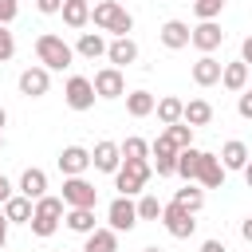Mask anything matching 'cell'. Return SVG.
Instances as JSON below:
<instances>
[{
    "label": "cell",
    "mask_w": 252,
    "mask_h": 252,
    "mask_svg": "<svg viewBox=\"0 0 252 252\" xmlns=\"http://www.w3.org/2000/svg\"><path fill=\"white\" fill-rule=\"evenodd\" d=\"M150 173H154L150 158H122V165L114 169V189L122 197H138V193H146Z\"/></svg>",
    "instance_id": "6da1fadb"
},
{
    "label": "cell",
    "mask_w": 252,
    "mask_h": 252,
    "mask_svg": "<svg viewBox=\"0 0 252 252\" xmlns=\"http://www.w3.org/2000/svg\"><path fill=\"white\" fill-rule=\"evenodd\" d=\"M35 59H39V67H47V71H63V67H71L75 47H71L63 35L43 32V35H35Z\"/></svg>",
    "instance_id": "7a4b0ae2"
},
{
    "label": "cell",
    "mask_w": 252,
    "mask_h": 252,
    "mask_svg": "<svg viewBox=\"0 0 252 252\" xmlns=\"http://www.w3.org/2000/svg\"><path fill=\"white\" fill-rule=\"evenodd\" d=\"M63 213H67V205H63V197H39L35 201V209H32V220H28V228L35 232V236H55L59 232V220H63Z\"/></svg>",
    "instance_id": "3957f363"
},
{
    "label": "cell",
    "mask_w": 252,
    "mask_h": 252,
    "mask_svg": "<svg viewBox=\"0 0 252 252\" xmlns=\"http://www.w3.org/2000/svg\"><path fill=\"white\" fill-rule=\"evenodd\" d=\"M161 224H165V232L173 240H189L197 232V213H189L185 205L169 201V205H161Z\"/></svg>",
    "instance_id": "277c9868"
},
{
    "label": "cell",
    "mask_w": 252,
    "mask_h": 252,
    "mask_svg": "<svg viewBox=\"0 0 252 252\" xmlns=\"http://www.w3.org/2000/svg\"><path fill=\"white\" fill-rule=\"evenodd\" d=\"M63 205L67 209H94L98 205V189L79 173V177H63Z\"/></svg>",
    "instance_id": "5b68a950"
},
{
    "label": "cell",
    "mask_w": 252,
    "mask_h": 252,
    "mask_svg": "<svg viewBox=\"0 0 252 252\" xmlns=\"http://www.w3.org/2000/svg\"><path fill=\"white\" fill-rule=\"evenodd\" d=\"M150 158H154L150 165L158 169V177H177V146L165 138V130L150 142Z\"/></svg>",
    "instance_id": "8992f818"
},
{
    "label": "cell",
    "mask_w": 252,
    "mask_h": 252,
    "mask_svg": "<svg viewBox=\"0 0 252 252\" xmlns=\"http://www.w3.org/2000/svg\"><path fill=\"white\" fill-rule=\"evenodd\" d=\"M138 224V205L130 201V197H114L110 205H106V228H114V232H130Z\"/></svg>",
    "instance_id": "52a82bcc"
},
{
    "label": "cell",
    "mask_w": 252,
    "mask_h": 252,
    "mask_svg": "<svg viewBox=\"0 0 252 252\" xmlns=\"http://www.w3.org/2000/svg\"><path fill=\"white\" fill-rule=\"evenodd\" d=\"M94 87H91V79L87 75H71L67 79V87H63V102L71 106V110H91L94 106Z\"/></svg>",
    "instance_id": "ba28073f"
},
{
    "label": "cell",
    "mask_w": 252,
    "mask_h": 252,
    "mask_svg": "<svg viewBox=\"0 0 252 252\" xmlns=\"http://www.w3.org/2000/svg\"><path fill=\"white\" fill-rule=\"evenodd\" d=\"M189 43H193L201 55H213V51L224 43V32H220V24H217V20H201V24L189 32Z\"/></svg>",
    "instance_id": "9c48e42d"
},
{
    "label": "cell",
    "mask_w": 252,
    "mask_h": 252,
    "mask_svg": "<svg viewBox=\"0 0 252 252\" xmlns=\"http://www.w3.org/2000/svg\"><path fill=\"white\" fill-rule=\"evenodd\" d=\"M91 87H94V94H98V98H122V94H126L122 67H102V71H94Z\"/></svg>",
    "instance_id": "30bf717a"
},
{
    "label": "cell",
    "mask_w": 252,
    "mask_h": 252,
    "mask_svg": "<svg viewBox=\"0 0 252 252\" xmlns=\"http://www.w3.org/2000/svg\"><path fill=\"white\" fill-rule=\"evenodd\" d=\"M51 91V71L47 67H28V71H20V94L24 98H43Z\"/></svg>",
    "instance_id": "8fae6325"
},
{
    "label": "cell",
    "mask_w": 252,
    "mask_h": 252,
    "mask_svg": "<svg viewBox=\"0 0 252 252\" xmlns=\"http://www.w3.org/2000/svg\"><path fill=\"white\" fill-rule=\"evenodd\" d=\"M55 161H59V173L63 177H79V173L91 169V150L87 146H63Z\"/></svg>",
    "instance_id": "7c38bea8"
},
{
    "label": "cell",
    "mask_w": 252,
    "mask_h": 252,
    "mask_svg": "<svg viewBox=\"0 0 252 252\" xmlns=\"http://www.w3.org/2000/svg\"><path fill=\"white\" fill-rule=\"evenodd\" d=\"M106 59H110V67H130V63H138V43L130 35H114L106 43Z\"/></svg>",
    "instance_id": "4fadbf2b"
},
{
    "label": "cell",
    "mask_w": 252,
    "mask_h": 252,
    "mask_svg": "<svg viewBox=\"0 0 252 252\" xmlns=\"http://www.w3.org/2000/svg\"><path fill=\"white\" fill-rule=\"evenodd\" d=\"M91 165H94L98 173H114V169L122 165V150H118V142H94V150H91Z\"/></svg>",
    "instance_id": "5bb4252c"
},
{
    "label": "cell",
    "mask_w": 252,
    "mask_h": 252,
    "mask_svg": "<svg viewBox=\"0 0 252 252\" xmlns=\"http://www.w3.org/2000/svg\"><path fill=\"white\" fill-rule=\"evenodd\" d=\"M224 173H228V169L220 165V158L205 150V158H201V169H197V185H201V189H220V185H224Z\"/></svg>",
    "instance_id": "9a60e30c"
},
{
    "label": "cell",
    "mask_w": 252,
    "mask_h": 252,
    "mask_svg": "<svg viewBox=\"0 0 252 252\" xmlns=\"http://www.w3.org/2000/svg\"><path fill=\"white\" fill-rule=\"evenodd\" d=\"M189 24L185 20H165L161 24V32H158V39H161V47H169V51H181V47H189Z\"/></svg>",
    "instance_id": "2e32d148"
},
{
    "label": "cell",
    "mask_w": 252,
    "mask_h": 252,
    "mask_svg": "<svg viewBox=\"0 0 252 252\" xmlns=\"http://www.w3.org/2000/svg\"><path fill=\"white\" fill-rule=\"evenodd\" d=\"M16 189H20L28 201H39V197L47 193V173H43L39 165H28V169L20 173V185H16Z\"/></svg>",
    "instance_id": "e0dca14e"
},
{
    "label": "cell",
    "mask_w": 252,
    "mask_h": 252,
    "mask_svg": "<svg viewBox=\"0 0 252 252\" xmlns=\"http://www.w3.org/2000/svg\"><path fill=\"white\" fill-rule=\"evenodd\" d=\"M32 209H35V201H28L24 193H12V197L0 205V213L8 217V224H28V220H32Z\"/></svg>",
    "instance_id": "ac0fdd59"
},
{
    "label": "cell",
    "mask_w": 252,
    "mask_h": 252,
    "mask_svg": "<svg viewBox=\"0 0 252 252\" xmlns=\"http://www.w3.org/2000/svg\"><path fill=\"white\" fill-rule=\"evenodd\" d=\"M220 59H213V55H201L197 63H193V83L197 87H217L220 83Z\"/></svg>",
    "instance_id": "d6986e66"
},
{
    "label": "cell",
    "mask_w": 252,
    "mask_h": 252,
    "mask_svg": "<svg viewBox=\"0 0 252 252\" xmlns=\"http://www.w3.org/2000/svg\"><path fill=\"white\" fill-rule=\"evenodd\" d=\"M75 55H79V59H102V55H106V39H102V32H79Z\"/></svg>",
    "instance_id": "ffe728a7"
},
{
    "label": "cell",
    "mask_w": 252,
    "mask_h": 252,
    "mask_svg": "<svg viewBox=\"0 0 252 252\" xmlns=\"http://www.w3.org/2000/svg\"><path fill=\"white\" fill-rule=\"evenodd\" d=\"M220 87L232 91V94H240V91L248 87V63H240V59H236V63H224V67H220Z\"/></svg>",
    "instance_id": "44dd1931"
},
{
    "label": "cell",
    "mask_w": 252,
    "mask_h": 252,
    "mask_svg": "<svg viewBox=\"0 0 252 252\" xmlns=\"http://www.w3.org/2000/svg\"><path fill=\"white\" fill-rule=\"evenodd\" d=\"M181 122H189L193 130H197V126H209V122H213V102H209V98H189L185 110H181Z\"/></svg>",
    "instance_id": "7402d4cb"
},
{
    "label": "cell",
    "mask_w": 252,
    "mask_h": 252,
    "mask_svg": "<svg viewBox=\"0 0 252 252\" xmlns=\"http://www.w3.org/2000/svg\"><path fill=\"white\" fill-rule=\"evenodd\" d=\"M201 158H205V150H197V146H185V150H177V177H181V181H197Z\"/></svg>",
    "instance_id": "603a6c76"
},
{
    "label": "cell",
    "mask_w": 252,
    "mask_h": 252,
    "mask_svg": "<svg viewBox=\"0 0 252 252\" xmlns=\"http://www.w3.org/2000/svg\"><path fill=\"white\" fill-rule=\"evenodd\" d=\"M59 16H63L67 28H87V24H91V4H87V0H63Z\"/></svg>",
    "instance_id": "cb8c5ba5"
},
{
    "label": "cell",
    "mask_w": 252,
    "mask_h": 252,
    "mask_svg": "<svg viewBox=\"0 0 252 252\" xmlns=\"http://www.w3.org/2000/svg\"><path fill=\"white\" fill-rule=\"evenodd\" d=\"M248 158H252V154H248V146H244L240 138H232V142L220 146V165H224V169H244Z\"/></svg>",
    "instance_id": "d4e9b609"
},
{
    "label": "cell",
    "mask_w": 252,
    "mask_h": 252,
    "mask_svg": "<svg viewBox=\"0 0 252 252\" xmlns=\"http://www.w3.org/2000/svg\"><path fill=\"white\" fill-rule=\"evenodd\" d=\"M181 110H185V102H181L177 94H165V98H158V102H154V114H158V122H161V126L181 122Z\"/></svg>",
    "instance_id": "484cf974"
},
{
    "label": "cell",
    "mask_w": 252,
    "mask_h": 252,
    "mask_svg": "<svg viewBox=\"0 0 252 252\" xmlns=\"http://www.w3.org/2000/svg\"><path fill=\"white\" fill-rule=\"evenodd\" d=\"M63 224H67L71 232H79V236H87V232L98 228V224H94V209H67V213H63Z\"/></svg>",
    "instance_id": "4316f807"
},
{
    "label": "cell",
    "mask_w": 252,
    "mask_h": 252,
    "mask_svg": "<svg viewBox=\"0 0 252 252\" xmlns=\"http://www.w3.org/2000/svg\"><path fill=\"white\" fill-rule=\"evenodd\" d=\"M83 252H118V232H114V228H94V232H87Z\"/></svg>",
    "instance_id": "83f0119b"
},
{
    "label": "cell",
    "mask_w": 252,
    "mask_h": 252,
    "mask_svg": "<svg viewBox=\"0 0 252 252\" xmlns=\"http://www.w3.org/2000/svg\"><path fill=\"white\" fill-rule=\"evenodd\" d=\"M154 102H158V98H154L150 91H130V94H126V114H130V118H150V114H154Z\"/></svg>",
    "instance_id": "f1b7e54d"
},
{
    "label": "cell",
    "mask_w": 252,
    "mask_h": 252,
    "mask_svg": "<svg viewBox=\"0 0 252 252\" xmlns=\"http://www.w3.org/2000/svg\"><path fill=\"white\" fill-rule=\"evenodd\" d=\"M173 201H177V205H185L189 213H201V209H205V189H197L193 181H185V189H177V193H173Z\"/></svg>",
    "instance_id": "f546056e"
},
{
    "label": "cell",
    "mask_w": 252,
    "mask_h": 252,
    "mask_svg": "<svg viewBox=\"0 0 252 252\" xmlns=\"http://www.w3.org/2000/svg\"><path fill=\"white\" fill-rule=\"evenodd\" d=\"M122 4H114V0H98L94 8H91V24L98 28V32H106L110 28V20H114V12H118Z\"/></svg>",
    "instance_id": "4dcf8cb0"
},
{
    "label": "cell",
    "mask_w": 252,
    "mask_h": 252,
    "mask_svg": "<svg viewBox=\"0 0 252 252\" xmlns=\"http://www.w3.org/2000/svg\"><path fill=\"white\" fill-rule=\"evenodd\" d=\"M165 138H169L177 150H185V146H193V126H189V122H173V126H165Z\"/></svg>",
    "instance_id": "1f68e13d"
},
{
    "label": "cell",
    "mask_w": 252,
    "mask_h": 252,
    "mask_svg": "<svg viewBox=\"0 0 252 252\" xmlns=\"http://www.w3.org/2000/svg\"><path fill=\"white\" fill-rule=\"evenodd\" d=\"M138 220H161V201L154 193H142L138 197Z\"/></svg>",
    "instance_id": "d6a6232c"
},
{
    "label": "cell",
    "mask_w": 252,
    "mask_h": 252,
    "mask_svg": "<svg viewBox=\"0 0 252 252\" xmlns=\"http://www.w3.org/2000/svg\"><path fill=\"white\" fill-rule=\"evenodd\" d=\"M106 32H110V35H130V32H134V16H130V12H126V8H118V12H114V20H110V28H106Z\"/></svg>",
    "instance_id": "836d02e7"
},
{
    "label": "cell",
    "mask_w": 252,
    "mask_h": 252,
    "mask_svg": "<svg viewBox=\"0 0 252 252\" xmlns=\"http://www.w3.org/2000/svg\"><path fill=\"white\" fill-rule=\"evenodd\" d=\"M118 150H122V158H150L146 138H126V142H118Z\"/></svg>",
    "instance_id": "e575fe53"
},
{
    "label": "cell",
    "mask_w": 252,
    "mask_h": 252,
    "mask_svg": "<svg viewBox=\"0 0 252 252\" xmlns=\"http://www.w3.org/2000/svg\"><path fill=\"white\" fill-rule=\"evenodd\" d=\"M16 55V35L8 32V24H0V63H8Z\"/></svg>",
    "instance_id": "d590c367"
},
{
    "label": "cell",
    "mask_w": 252,
    "mask_h": 252,
    "mask_svg": "<svg viewBox=\"0 0 252 252\" xmlns=\"http://www.w3.org/2000/svg\"><path fill=\"white\" fill-rule=\"evenodd\" d=\"M236 114L252 122V91H248V87H244V91H240V98H236Z\"/></svg>",
    "instance_id": "8d00e7d4"
},
{
    "label": "cell",
    "mask_w": 252,
    "mask_h": 252,
    "mask_svg": "<svg viewBox=\"0 0 252 252\" xmlns=\"http://www.w3.org/2000/svg\"><path fill=\"white\" fill-rule=\"evenodd\" d=\"M20 16V0H0V24H12Z\"/></svg>",
    "instance_id": "74e56055"
},
{
    "label": "cell",
    "mask_w": 252,
    "mask_h": 252,
    "mask_svg": "<svg viewBox=\"0 0 252 252\" xmlns=\"http://www.w3.org/2000/svg\"><path fill=\"white\" fill-rule=\"evenodd\" d=\"M35 8H39L43 16H59V8H63V0H35Z\"/></svg>",
    "instance_id": "f35d334b"
},
{
    "label": "cell",
    "mask_w": 252,
    "mask_h": 252,
    "mask_svg": "<svg viewBox=\"0 0 252 252\" xmlns=\"http://www.w3.org/2000/svg\"><path fill=\"white\" fill-rule=\"evenodd\" d=\"M240 240H244V244H252V217H244V220H240Z\"/></svg>",
    "instance_id": "ab89813d"
},
{
    "label": "cell",
    "mask_w": 252,
    "mask_h": 252,
    "mask_svg": "<svg viewBox=\"0 0 252 252\" xmlns=\"http://www.w3.org/2000/svg\"><path fill=\"white\" fill-rule=\"evenodd\" d=\"M240 63H248V67H252V35L240 43Z\"/></svg>",
    "instance_id": "60d3db41"
},
{
    "label": "cell",
    "mask_w": 252,
    "mask_h": 252,
    "mask_svg": "<svg viewBox=\"0 0 252 252\" xmlns=\"http://www.w3.org/2000/svg\"><path fill=\"white\" fill-rule=\"evenodd\" d=\"M201 252H228V248H224V240H205Z\"/></svg>",
    "instance_id": "b9f144b4"
},
{
    "label": "cell",
    "mask_w": 252,
    "mask_h": 252,
    "mask_svg": "<svg viewBox=\"0 0 252 252\" xmlns=\"http://www.w3.org/2000/svg\"><path fill=\"white\" fill-rule=\"evenodd\" d=\"M8 197H12V181H8V177H4V173H0V205H4V201H8Z\"/></svg>",
    "instance_id": "7bdbcfd3"
},
{
    "label": "cell",
    "mask_w": 252,
    "mask_h": 252,
    "mask_svg": "<svg viewBox=\"0 0 252 252\" xmlns=\"http://www.w3.org/2000/svg\"><path fill=\"white\" fill-rule=\"evenodd\" d=\"M4 244H8V217L0 213V248H4Z\"/></svg>",
    "instance_id": "ee69618b"
},
{
    "label": "cell",
    "mask_w": 252,
    "mask_h": 252,
    "mask_svg": "<svg viewBox=\"0 0 252 252\" xmlns=\"http://www.w3.org/2000/svg\"><path fill=\"white\" fill-rule=\"evenodd\" d=\"M240 173H244V181H248V189H252V158H248V165H244Z\"/></svg>",
    "instance_id": "f6af8a7d"
},
{
    "label": "cell",
    "mask_w": 252,
    "mask_h": 252,
    "mask_svg": "<svg viewBox=\"0 0 252 252\" xmlns=\"http://www.w3.org/2000/svg\"><path fill=\"white\" fill-rule=\"evenodd\" d=\"M4 126H8V110L0 106V130H4Z\"/></svg>",
    "instance_id": "bcb514c9"
},
{
    "label": "cell",
    "mask_w": 252,
    "mask_h": 252,
    "mask_svg": "<svg viewBox=\"0 0 252 252\" xmlns=\"http://www.w3.org/2000/svg\"><path fill=\"white\" fill-rule=\"evenodd\" d=\"M142 252H161V248H142Z\"/></svg>",
    "instance_id": "7dc6e473"
},
{
    "label": "cell",
    "mask_w": 252,
    "mask_h": 252,
    "mask_svg": "<svg viewBox=\"0 0 252 252\" xmlns=\"http://www.w3.org/2000/svg\"><path fill=\"white\" fill-rule=\"evenodd\" d=\"M209 4H224V0H209Z\"/></svg>",
    "instance_id": "c3c4849f"
},
{
    "label": "cell",
    "mask_w": 252,
    "mask_h": 252,
    "mask_svg": "<svg viewBox=\"0 0 252 252\" xmlns=\"http://www.w3.org/2000/svg\"><path fill=\"white\" fill-rule=\"evenodd\" d=\"M0 150H4V134H0Z\"/></svg>",
    "instance_id": "681fc988"
},
{
    "label": "cell",
    "mask_w": 252,
    "mask_h": 252,
    "mask_svg": "<svg viewBox=\"0 0 252 252\" xmlns=\"http://www.w3.org/2000/svg\"><path fill=\"white\" fill-rule=\"evenodd\" d=\"M87 4H91V0H87Z\"/></svg>",
    "instance_id": "f907efd6"
}]
</instances>
